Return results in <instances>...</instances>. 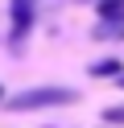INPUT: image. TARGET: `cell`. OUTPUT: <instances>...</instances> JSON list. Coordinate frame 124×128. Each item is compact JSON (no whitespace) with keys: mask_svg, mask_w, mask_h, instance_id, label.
Here are the masks:
<instances>
[{"mask_svg":"<svg viewBox=\"0 0 124 128\" xmlns=\"http://www.w3.org/2000/svg\"><path fill=\"white\" fill-rule=\"evenodd\" d=\"M0 99H4V87H0Z\"/></svg>","mask_w":124,"mask_h":128,"instance_id":"52a82bcc","label":"cell"},{"mask_svg":"<svg viewBox=\"0 0 124 128\" xmlns=\"http://www.w3.org/2000/svg\"><path fill=\"white\" fill-rule=\"evenodd\" d=\"M95 37H124V21H99Z\"/></svg>","mask_w":124,"mask_h":128,"instance_id":"5b68a950","label":"cell"},{"mask_svg":"<svg viewBox=\"0 0 124 128\" xmlns=\"http://www.w3.org/2000/svg\"><path fill=\"white\" fill-rule=\"evenodd\" d=\"M91 74H95V78H120V74H124V62H120V58H103V62L91 66Z\"/></svg>","mask_w":124,"mask_h":128,"instance_id":"3957f363","label":"cell"},{"mask_svg":"<svg viewBox=\"0 0 124 128\" xmlns=\"http://www.w3.org/2000/svg\"><path fill=\"white\" fill-rule=\"evenodd\" d=\"M103 120H107V124H124V103H116V108H107V112H103Z\"/></svg>","mask_w":124,"mask_h":128,"instance_id":"8992f818","label":"cell"},{"mask_svg":"<svg viewBox=\"0 0 124 128\" xmlns=\"http://www.w3.org/2000/svg\"><path fill=\"white\" fill-rule=\"evenodd\" d=\"M95 12H99V21H124V0H99Z\"/></svg>","mask_w":124,"mask_h":128,"instance_id":"277c9868","label":"cell"},{"mask_svg":"<svg viewBox=\"0 0 124 128\" xmlns=\"http://www.w3.org/2000/svg\"><path fill=\"white\" fill-rule=\"evenodd\" d=\"M79 91L74 87H33V91H17L8 99V112H37V108H58V103H74Z\"/></svg>","mask_w":124,"mask_h":128,"instance_id":"6da1fadb","label":"cell"},{"mask_svg":"<svg viewBox=\"0 0 124 128\" xmlns=\"http://www.w3.org/2000/svg\"><path fill=\"white\" fill-rule=\"evenodd\" d=\"M120 87H124V74H120Z\"/></svg>","mask_w":124,"mask_h":128,"instance_id":"ba28073f","label":"cell"},{"mask_svg":"<svg viewBox=\"0 0 124 128\" xmlns=\"http://www.w3.org/2000/svg\"><path fill=\"white\" fill-rule=\"evenodd\" d=\"M33 29V0H13V46L21 50V42Z\"/></svg>","mask_w":124,"mask_h":128,"instance_id":"7a4b0ae2","label":"cell"},{"mask_svg":"<svg viewBox=\"0 0 124 128\" xmlns=\"http://www.w3.org/2000/svg\"><path fill=\"white\" fill-rule=\"evenodd\" d=\"M79 4H87V0H79Z\"/></svg>","mask_w":124,"mask_h":128,"instance_id":"9c48e42d","label":"cell"}]
</instances>
